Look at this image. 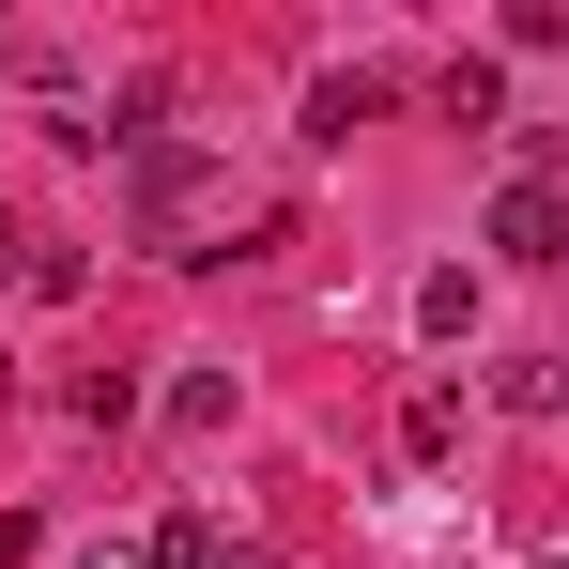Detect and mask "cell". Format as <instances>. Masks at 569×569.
Instances as JSON below:
<instances>
[{"label": "cell", "instance_id": "4", "mask_svg": "<svg viewBox=\"0 0 569 569\" xmlns=\"http://www.w3.org/2000/svg\"><path fill=\"white\" fill-rule=\"evenodd\" d=\"M492 416H569V355H508L492 370Z\"/></svg>", "mask_w": 569, "mask_h": 569}, {"label": "cell", "instance_id": "1", "mask_svg": "<svg viewBox=\"0 0 569 569\" xmlns=\"http://www.w3.org/2000/svg\"><path fill=\"white\" fill-rule=\"evenodd\" d=\"M216 200H231V170L186 154V139H154V154H139V247H154V262H216V247H200Z\"/></svg>", "mask_w": 569, "mask_h": 569}, {"label": "cell", "instance_id": "9", "mask_svg": "<svg viewBox=\"0 0 569 569\" xmlns=\"http://www.w3.org/2000/svg\"><path fill=\"white\" fill-rule=\"evenodd\" d=\"M78 569H154V555H78Z\"/></svg>", "mask_w": 569, "mask_h": 569}, {"label": "cell", "instance_id": "2", "mask_svg": "<svg viewBox=\"0 0 569 569\" xmlns=\"http://www.w3.org/2000/svg\"><path fill=\"white\" fill-rule=\"evenodd\" d=\"M492 262H569V200L508 170V186H492Z\"/></svg>", "mask_w": 569, "mask_h": 569}, {"label": "cell", "instance_id": "3", "mask_svg": "<svg viewBox=\"0 0 569 569\" xmlns=\"http://www.w3.org/2000/svg\"><path fill=\"white\" fill-rule=\"evenodd\" d=\"M385 93H400V78H370V62H355V78H308V139L339 154L355 123H385Z\"/></svg>", "mask_w": 569, "mask_h": 569}, {"label": "cell", "instance_id": "5", "mask_svg": "<svg viewBox=\"0 0 569 569\" xmlns=\"http://www.w3.org/2000/svg\"><path fill=\"white\" fill-rule=\"evenodd\" d=\"M447 447H462V385H416L400 400V462H447Z\"/></svg>", "mask_w": 569, "mask_h": 569}, {"label": "cell", "instance_id": "8", "mask_svg": "<svg viewBox=\"0 0 569 569\" xmlns=\"http://www.w3.org/2000/svg\"><path fill=\"white\" fill-rule=\"evenodd\" d=\"M0 569H31V523H16V508H0Z\"/></svg>", "mask_w": 569, "mask_h": 569}, {"label": "cell", "instance_id": "6", "mask_svg": "<svg viewBox=\"0 0 569 569\" xmlns=\"http://www.w3.org/2000/svg\"><path fill=\"white\" fill-rule=\"evenodd\" d=\"M477 323V262H431V278H416V339H462Z\"/></svg>", "mask_w": 569, "mask_h": 569}, {"label": "cell", "instance_id": "7", "mask_svg": "<svg viewBox=\"0 0 569 569\" xmlns=\"http://www.w3.org/2000/svg\"><path fill=\"white\" fill-rule=\"evenodd\" d=\"M508 539H523L539 569H569V508H539V492H523V508H508Z\"/></svg>", "mask_w": 569, "mask_h": 569}]
</instances>
